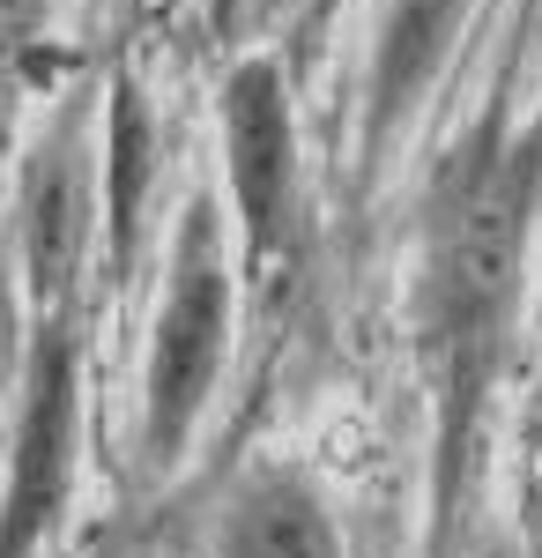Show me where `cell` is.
Returning a JSON list of instances; mask_svg holds the SVG:
<instances>
[{"mask_svg": "<svg viewBox=\"0 0 542 558\" xmlns=\"http://www.w3.org/2000/svg\"><path fill=\"white\" fill-rule=\"evenodd\" d=\"M252 8H260V15H275V8H283V0H252Z\"/></svg>", "mask_w": 542, "mask_h": 558, "instance_id": "11", "label": "cell"}, {"mask_svg": "<svg viewBox=\"0 0 542 558\" xmlns=\"http://www.w3.org/2000/svg\"><path fill=\"white\" fill-rule=\"evenodd\" d=\"M45 60V0H0V142L15 120V97L38 83Z\"/></svg>", "mask_w": 542, "mask_h": 558, "instance_id": "9", "label": "cell"}, {"mask_svg": "<svg viewBox=\"0 0 542 558\" xmlns=\"http://www.w3.org/2000/svg\"><path fill=\"white\" fill-rule=\"evenodd\" d=\"M328 8H334V0H320V15H328Z\"/></svg>", "mask_w": 542, "mask_h": 558, "instance_id": "12", "label": "cell"}, {"mask_svg": "<svg viewBox=\"0 0 542 558\" xmlns=\"http://www.w3.org/2000/svg\"><path fill=\"white\" fill-rule=\"evenodd\" d=\"M89 254V165H83V120L67 112L45 134L23 179V276H30V313L75 299V276Z\"/></svg>", "mask_w": 542, "mask_h": 558, "instance_id": "5", "label": "cell"}, {"mask_svg": "<svg viewBox=\"0 0 542 558\" xmlns=\"http://www.w3.org/2000/svg\"><path fill=\"white\" fill-rule=\"evenodd\" d=\"M460 15H468V0H394L386 8L372 83H365V157L372 165L394 149V134L423 105V89L439 83V68L460 38Z\"/></svg>", "mask_w": 542, "mask_h": 558, "instance_id": "6", "label": "cell"}, {"mask_svg": "<svg viewBox=\"0 0 542 558\" xmlns=\"http://www.w3.org/2000/svg\"><path fill=\"white\" fill-rule=\"evenodd\" d=\"M223 558H342L334 514L297 470H260L231 499L223 521Z\"/></svg>", "mask_w": 542, "mask_h": 558, "instance_id": "7", "label": "cell"}, {"mask_svg": "<svg viewBox=\"0 0 542 558\" xmlns=\"http://www.w3.org/2000/svg\"><path fill=\"white\" fill-rule=\"evenodd\" d=\"M157 186V120L134 75H112V134H104V246H112V276L134 268L141 254V209Z\"/></svg>", "mask_w": 542, "mask_h": 558, "instance_id": "8", "label": "cell"}, {"mask_svg": "<svg viewBox=\"0 0 542 558\" xmlns=\"http://www.w3.org/2000/svg\"><path fill=\"white\" fill-rule=\"evenodd\" d=\"M542 209V120L513 128L505 97L446 149L423 194V254H417V343L439 395V447H431V558L454 551L468 454L491 410L513 320H520V276H528V231Z\"/></svg>", "mask_w": 542, "mask_h": 558, "instance_id": "1", "label": "cell"}, {"mask_svg": "<svg viewBox=\"0 0 542 558\" xmlns=\"http://www.w3.org/2000/svg\"><path fill=\"white\" fill-rule=\"evenodd\" d=\"M223 149H231L238 239H246V260L260 268V260L283 254L297 216V134L275 60H246L223 75Z\"/></svg>", "mask_w": 542, "mask_h": 558, "instance_id": "4", "label": "cell"}, {"mask_svg": "<svg viewBox=\"0 0 542 558\" xmlns=\"http://www.w3.org/2000/svg\"><path fill=\"white\" fill-rule=\"evenodd\" d=\"M231 350V260H223V216L209 194L186 202L178 223V254H171V283L157 305V336H149V380H141V462L164 476L186 439L201 425Z\"/></svg>", "mask_w": 542, "mask_h": 558, "instance_id": "2", "label": "cell"}, {"mask_svg": "<svg viewBox=\"0 0 542 558\" xmlns=\"http://www.w3.org/2000/svg\"><path fill=\"white\" fill-rule=\"evenodd\" d=\"M75 357H83L75 299L30 313L23 417H15L8 492H0V558H38L45 536L67 514V484H75Z\"/></svg>", "mask_w": 542, "mask_h": 558, "instance_id": "3", "label": "cell"}, {"mask_svg": "<svg viewBox=\"0 0 542 558\" xmlns=\"http://www.w3.org/2000/svg\"><path fill=\"white\" fill-rule=\"evenodd\" d=\"M238 15H246V0H209V23H215V38H223V31H238Z\"/></svg>", "mask_w": 542, "mask_h": 558, "instance_id": "10", "label": "cell"}]
</instances>
